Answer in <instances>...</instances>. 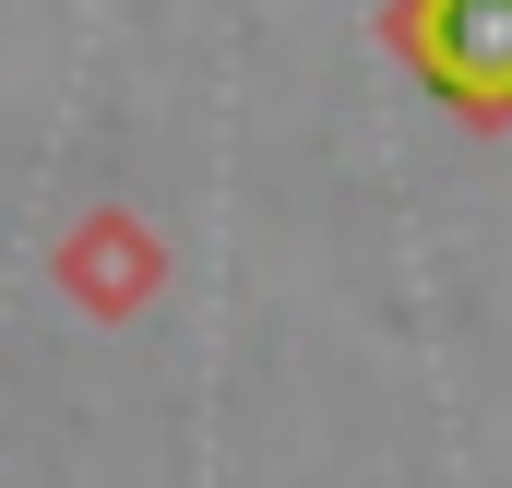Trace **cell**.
I'll use <instances>...</instances> for the list:
<instances>
[{
    "mask_svg": "<svg viewBox=\"0 0 512 488\" xmlns=\"http://www.w3.org/2000/svg\"><path fill=\"white\" fill-rule=\"evenodd\" d=\"M405 48L429 60V84L477 120H512V0H405L393 12Z\"/></svg>",
    "mask_w": 512,
    "mask_h": 488,
    "instance_id": "1",
    "label": "cell"
}]
</instances>
